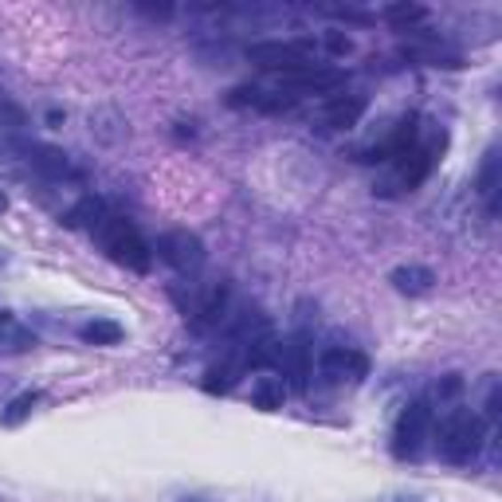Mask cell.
<instances>
[{"instance_id":"6da1fadb","label":"cell","mask_w":502,"mask_h":502,"mask_svg":"<svg viewBox=\"0 0 502 502\" xmlns=\"http://www.w3.org/2000/svg\"><path fill=\"white\" fill-rule=\"evenodd\" d=\"M482 440H487V424H482V416H475L471 409H459L440 424L435 451H440L448 463H471L479 456Z\"/></svg>"},{"instance_id":"7a4b0ae2","label":"cell","mask_w":502,"mask_h":502,"mask_svg":"<svg viewBox=\"0 0 502 502\" xmlns=\"http://www.w3.org/2000/svg\"><path fill=\"white\" fill-rule=\"evenodd\" d=\"M99 235H102V248L110 251L115 263H122V267H130V271H149L154 251H149V243L141 240V232L126 220V216H107Z\"/></svg>"},{"instance_id":"3957f363","label":"cell","mask_w":502,"mask_h":502,"mask_svg":"<svg viewBox=\"0 0 502 502\" xmlns=\"http://www.w3.org/2000/svg\"><path fill=\"white\" fill-rule=\"evenodd\" d=\"M432 432V409L428 401H412L409 409L396 416V428H393V456L396 459H416Z\"/></svg>"},{"instance_id":"277c9868","label":"cell","mask_w":502,"mask_h":502,"mask_svg":"<svg viewBox=\"0 0 502 502\" xmlns=\"http://www.w3.org/2000/svg\"><path fill=\"white\" fill-rule=\"evenodd\" d=\"M310 55H315V44H283V40H267V44H251L248 47V60L263 71H302L310 68Z\"/></svg>"},{"instance_id":"5b68a950","label":"cell","mask_w":502,"mask_h":502,"mask_svg":"<svg viewBox=\"0 0 502 502\" xmlns=\"http://www.w3.org/2000/svg\"><path fill=\"white\" fill-rule=\"evenodd\" d=\"M157 255L177 271H196L204 263V243L193 232H165L157 240Z\"/></svg>"},{"instance_id":"8992f818","label":"cell","mask_w":502,"mask_h":502,"mask_svg":"<svg viewBox=\"0 0 502 502\" xmlns=\"http://www.w3.org/2000/svg\"><path fill=\"white\" fill-rule=\"evenodd\" d=\"M342 83H346L342 68H318V63L283 75V87H287V94H295V99L299 94H330V91L342 87Z\"/></svg>"},{"instance_id":"52a82bcc","label":"cell","mask_w":502,"mask_h":502,"mask_svg":"<svg viewBox=\"0 0 502 502\" xmlns=\"http://www.w3.org/2000/svg\"><path fill=\"white\" fill-rule=\"evenodd\" d=\"M318 369L330 377V381H362L369 373V357L362 349H349V346H334L318 357Z\"/></svg>"},{"instance_id":"ba28073f","label":"cell","mask_w":502,"mask_h":502,"mask_svg":"<svg viewBox=\"0 0 502 502\" xmlns=\"http://www.w3.org/2000/svg\"><path fill=\"white\" fill-rule=\"evenodd\" d=\"M275 369L291 381V388H307V377H310V354H307V342L295 338V342H283L279 346V357H275Z\"/></svg>"},{"instance_id":"9c48e42d","label":"cell","mask_w":502,"mask_h":502,"mask_svg":"<svg viewBox=\"0 0 502 502\" xmlns=\"http://www.w3.org/2000/svg\"><path fill=\"white\" fill-rule=\"evenodd\" d=\"M362 115H365V99H362V94H334V99L326 102V110H322L326 126H334V130L357 126Z\"/></svg>"},{"instance_id":"30bf717a","label":"cell","mask_w":502,"mask_h":502,"mask_svg":"<svg viewBox=\"0 0 502 502\" xmlns=\"http://www.w3.org/2000/svg\"><path fill=\"white\" fill-rule=\"evenodd\" d=\"M224 307H228V283H216L212 291L204 295V302L196 307V318H193V330H208L224 318Z\"/></svg>"},{"instance_id":"8fae6325","label":"cell","mask_w":502,"mask_h":502,"mask_svg":"<svg viewBox=\"0 0 502 502\" xmlns=\"http://www.w3.org/2000/svg\"><path fill=\"white\" fill-rule=\"evenodd\" d=\"M432 165H435V149H432V146H412L409 154L401 157V177H404V185H420L424 177L432 173Z\"/></svg>"},{"instance_id":"7c38bea8","label":"cell","mask_w":502,"mask_h":502,"mask_svg":"<svg viewBox=\"0 0 502 502\" xmlns=\"http://www.w3.org/2000/svg\"><path fill=\"white\" fill-rule=\"evenodd\" d=\"M283 401H287V381L283 377H259V381L251 385V404L263 412H275L283 409Z\"/></svg>"},{"instance_id":"4fadbf2b","label":"cell","mask_w":502,"mask_h":502,"mask_svg":"<svg viewBox=\"0 0 502 502\" xmlns=\"http://www.w3.org/2000/svg\"><path fill=\"white\" fill-rule=\"evenodd\" d=\"M388 279H393V287L401 291V295H428L435 275L428 267H396Z\"/></svg>"},{"instance_id":"5bb4252c","label":"cell","mask_w":502,"mask_h":502,"mask_svg":"<svg viewBox=\"0 0 502 502\" xmlns=\"http://www.w3.org/2000/svg\"><path fill=\"white\" fill-rule=\"evenodd\" d=\"M79 338L87 346H118L122 338H126V330H122L118 322H110V318H94V322H87V326L79 330Z\"/></svg>"},{"instance_id":"9a60e30c","label":"cell","mask_w":502,"mask_h":502,"mask_svg":"<svg viewBox=\"0 0 502 502\" xmlns=\"http://www.w3.org/2000/svg\"><path fill=\"white\" fill-rule=\"evenodd\" d=\"M102 201L99 196H83L79 204L68 212V228H102Z\"/></svg>"},{"instance_id":"2e32d148","label":"cell","mask_w":502,"mask_h":502,"mask_svg":"<svg viewBox=\"0 0 502 502\" xmlns=\"http://www.w3.org/2000/svg\"><path fill=\"white\" fill-rule=\"evenodd\" d=\"M28 161H32L40 173L47 177H63L68 173V154H60V149H52V146H32L28 149Z\"/></svg>"},{"instance_id":"e0dca14e","label":"cell","mask_w":502,"mask_h":502,"mask_svg":"<svg viewBox=\"0 0 502 502\" xmlns=\"http://www.w3.org/2000/svg\"><path fill=\"white\" fill-rule=\"evenodd\" d=\"M40 401H44V393H36V388H32V393H20V396H16V401L4 409V416H0V424H8V428H16V424H24Z\"/></svg>"},{"instance_id":"ac0fdd59","label":"cell","mask_w":502,"mask_h":502,"mask_svg":"<svg viewBox=\"0 0 502 502\" xmlns=\"http://www.w3.org/2000/svg\"><path fill=\"white\" fill-rule=\"evenodd\" d=\"M424 16H428V8H424V4H388L385 8V20L396 24L401 32H409V24H420Z\"/></svg>"},{"instance_id":"d6986e66","label":"cell","mask_w":502,"mask_h":502,"mask_svg":"<svg viewBox=\"0 0 502 502\" xmlns=\"http://www.w3.org/2000/svg\"><path fill=\"white\" fill-rule=\"evenodd\" d=\"M235 373H240V365H232V362L212 365L204 373V393H228V388L235 385Z\"/></svg>"},{"instance_id":"ffe728a7","label":"cell","mask_w":502,"mask_h":502,"mask_svg":"<svg viewBox=\"0 0 502 502\" xmlns=\"http://www.w3.org/2000/svg\"><path fill=\"white\" fill-rule=\"evenodd\" d=\"M479 193L490 196V212H495V193H498V154H487V165H482L479 177Z\"/></svg>"},{"instance_id":"44dd1931","label":"cell","mask_w":502,"mask_h":502,"mask_svg":"<svg viewBox=\"0 0 502 502\" xmlns=\"http://www.w3.org/2000/svg\"><path fill=\"white\" fill-rule=\"evenodd\" d=\"M28 149H32V146H28V141H20V138H16L8 126H0V161H8V157H20V154H28Z\"/></svg>"},{"instance_id":"7402d4cb","label":"cell","mask_w":502,"mask_h":502,"mask_svg":"<svg viewBox=\"0 0 502 502\" xmlns=\"http://www.w3.org/2000/svg\"><path fill=\"white\" fill-rule=\"evenodd\" d=\"M228 102H232V107H255V102H259V91H255V87H235L228 94Z\"/></svg>"},{"instance_id":"603a6c76","label":"cell","mask_w":502,"mask_h":502,"mask_svg":"<svg viewBox=\"0 0 502 502\" xmlns=\"http://www.w3.org/2000/svg\"><path fill=\"white\" fill-rule=\"evenodd\" d=\"M0 118L8 122V130H12V126H24V110L12 107V102H4V99H0Z\"/></svg>"},{"instance_id":"cb8c5ba5","label":"cell","mask_w":502,"mask_h":502,"mask_svg":"<svg viewBox=\"0 0 502 502\" xmlns=\"http://www.w3.org/2000/svg\"><path fill=\"white\" fill-rule=\"evenodd\" d=\"M138 8L146 16H154V20H169V16H173V8H169V4H138Z\"/></svg>"},{"instance_id":"d4e9b609","label":"cell","mask_w":502,"mask_h":502,"mask_svg":"<svg viewBox=\"0 0 502 502\" xmlns=\"http://www.w3.org/2000/svg\"><path fill=\"white\" fill-rule=\"evenodd\" d=\"M459 388H463V381H459V377H448V381L440 385V396H456Z\"/></svg>"},{"instance_id":"484cf974","label":"cell","mask_w":502,"mask_h":502,"mask_svg":"<svg viewBox=\"0 0 502 502\" xmlns=\"http://www.w3.org/2000/svg\"><path fill=\"white\" fill-rule=\"evenodd\" d=\"M330 52H338V55H342V52H349V40H346V36H330Z\"/></svg>"},{"instance_id":"4316f807","label":"cell","mask_w":502,"mask_h":502,"mask_svg":"<svg viewBox=\"0 0 502 502\" xmlns=\"http://www.w3.org/2000/svg\"><path fill=\"white\" fill-rule=\"evenodd\" d=\"M8 212V196H4V188H0V216Z\"/></svg>"},{"instance_id":"83f0119b","label":"cell","mask_w":502,"mask_h":502,"mask_svg":"<svg viewBox=\"0 0 502 502\" xmlns=\"http://www.w3.org/2000/svg\"><path fill=\"white\" fill-rule=\"evenodd\" d=\"M4 322H8V318H4V310H0V326H4Z\"/></svg>"}]
</instances>
